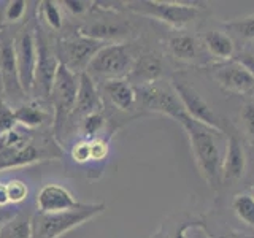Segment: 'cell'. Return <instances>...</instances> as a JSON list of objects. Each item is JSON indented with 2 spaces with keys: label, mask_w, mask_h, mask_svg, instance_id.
Returning a JSON list of instances; mask_svg holds the SVG:
<instances>
[{
  "label": "cell",
  "mask_w": 254,
  "mask_h": 238,
  "mask_svg": "<svg viewBox=\"0 0 254 238\" xmlns=\"http://www.w3.org/2000/svg\"><path fill=\"white\" fill-rule=\"evenodd\" d=\"M226 151L222 154V165H221V181L222 186L235 184L242 181L248 167V153H246L245 138L242 132L237 129L234 124L227 122L226 129Z\"/></svg>",
  "instance_id": "cell-15"
},
{
  "label": "cell",
  "mask_w": 254,
  "mask_h": 238,
  "mask_svg": "<svg viewBox=\"0 0 254 238\" xmlns=\"http://www.w3.org/2000/svg\"><path fill=\"white\" fill-rule=\"evenodd\" d=\"M105 211V203H84L81 202L76 208L58 211V213H40L32 214L30 227L32 238H61L73 229L89 222Z\"/></svg>",
  "instance_id": "cell-4"
},
{
  "label": "cell",
  "mask_w": 254,
  "mask_h": 238,
  "mask_svg": "<svg viewBox=\"0 0 254 238\" xmlns=\"http://www.w3.org/2000/svg\"><path fill=\"white\" fill-rule=\"evenodd\" d=\"M240 122L245 138L254 145V95H246L240 107Z\"/></svg>",
  "instance_id": "cell-30"
},
{
  "label": "cell",
  "mask_w": 254,
  "mask_h": 238,
  "mask_svg": "<svg viewBox=\"0 0 254 238\" xmlns=\"http://www.w3.org/2000/svg\"><path fill=\"white\" fill-rule=\"evenodd\" d=\"M203 70L222 91L237 95L254 94V76L235 59L226 62H211Z\"/></svg>",
  "instance_id": "cell-14"
},
{
  "label": "cell",
  "mask_w": 254,
  "mask_h": 238,
  "mask_svg": "<svg viewBox=\"0 0 254 238\" xmlns=\"http://www.w3.org/2000/svg\"><path fill=\"white\" fill-rule=\"evenodd\" d=\"M105 6L95 2L92 11L78 24L81 35L102 43H130L137 37V26L127 18L123 6Z\"/></svg>",
  "instance_id": "cell-2"
},
{
  "label": "cell",
  "mask_w": 254,
  "mask_h": 238,
  "mask_svg": "<svg viewBox=\"0 0 254 238\" xmlns=\"http://www.w3.org/2000/svg\"><path fill=\"white\" fill-rule=\"evenodd\" d=\"M234 59H235L237 62H240L242 65L254 76V53H253V51L242 50V51L235 53V58H234Z\"/></svg>",
  "instance_id": "cell-36"
},
{
  "label": "cell",
  "mask_w": 254,
  "mask_h": 238,
  "mask_svg": "<svg viewBox=\"0 0 254 238\" xmlns=\"http://www.w3.org/2000/svg\"><path fill=\"white\" fill-rule=\"evenodd\" d=\"M95 111H103V102H102V95L97 83L94 79L83 71L79 75V83H78V92H76V102H75V108L73 113H71L67 127L64 133H67L70 129H75L76 124L81 121V119Z\"/></svg>",
  "instance_id": "cell-18"
},
{
  "label": "cell",
  "mask_w": 254,
  "mask_h": 238,
  "mask_svg": "<svg viewBox=\"0 0 254 238\" xmlns=\"http://www.w3.org/2000/svg\"><path fill=\"white\" fill-rule=\"evenodd\" d=\"M188 238H210L208 235L205 234V230L200 226H195V227H190L188 230Z\"/></svg>",
  "instance_id": "cell-38"
},
{
  "label": "cell",
  "mask_w": 254,
  "mask_h": 238,
  "mask_svg": "<svg viewBox=\"0 0 254 238\" xmlns=\"http://www.w3.org/2000/svg\"><path fill=\"white\" fill-rule=\"evenodd\" d=\"M16 125L18 121H16L14 108L6 100H2L0 102V137L16 129Z\"/></svg>",
  "instance_id": "cell-33"
},
{
  "label": "cell",
  "mask_w": 254,
  "mask_h": 238,
  "mask_svg": "<svg viewBox=\"0 0 254 238\" xmlns=\"http://www.w3.org/2000/svg\"><path fill=\"white\" fill-rule=\"evenodd\" d=\"M70 154H71V159H73L76 164H87V162H91L89 140L79 138L78 141H75L73 146H71Z\"/></svg>",
  "instance_id": "cell-35"
},
{
  "label": "cell",
  "mask_w": 254,
  "mask_h": 238,
  "mask_svg": "<svg viewBox=\"0 0 254 238\" xmlns=\"http://www.w3.org/2000/svg\"><path fill=\"white\" fill-rule=\"evenodd\" d=\"M18 213H19L18 210H10L8 206H5V208H0V230H2L11 219H14V216Z\"/></svg>",
  "instance_id": "cell-37"
},
{
  "label": "cell",
  "mask_w": 254,
  "mask_h": 238,
  "mask_svg": "<svg viewBox=\"0 0 254 238\" xmlns=\"http://www.w3.org/2000/svg\"><path fill=\"white\" fill-rule=\"evenodd\" d=\"M14 32L16 30L0 29V75H2L3 81L5 100L13 108L19 107L21 103L29 100L19 83L14 53Z\"/></svg>",
  "instance_id": "cell-13"
},
{
  "label": "cell",
  "mask_w": 254,
  "mask_h": 238,
  "mask_svg": "<svg viewBox=\"0 0 254 238\" xmlns=\"http://www.w3.org/2000/svg\"><path fill=\"white\" fill-rule=\"evenodd\" d=\"M170 87L173 89V92L177 94L180 103L190 118L195 119L197 122L210 127V129H213L214 132H218L221 135L226 133L227 121L222 119L216 111L211 108V105L205 100L203 95L189 81H186L185 78H181L178 73H175L170 78Z\"/></svg>",
  "instance_id": "cell-10"
},
{
  "label": "cell",
  "mask_w": 254,
  "mask_h": 238,
  "mask_svg": "<svg viewBox=\"0 0 254 238\" xmlns=\"http://www.w3.org/2000/svg\"><path fill=\"white\" fill-rule=\"evenodd\" d=\"M175 122L181 125L185 130L186 137L189 140V146L192 151L194 161L202 178L208 184L213 192H219L222 187L221 181V165H222V154L218 143V132H214L210 127H206L195 119L190 118L185 108H183L177 118L173 119Z\"/></svg>",
  "instance_id": "cell-1"
},
{
  "label": "cell",
  "mask_w": 254,
  "mask_h": 238,
  "mask_svg": "<svg viewBox=\"0 0 254 238\" xmlns=\"http://www.w3.org/2000/svg\"><path fill=\"white\" fill-rule=\"evenodd\" d=\"M124 11L162 22L173 30H185L189 24L203 16L205 5L195 2H169V0H132L123 2Z\"/></svg>",
  "instance_id": "cell-3"
},
{
  "label": "cell",
  "mask_w": 254,
  "mask_h": 238,
  "mask_svg": "<svg viewBox=\"0 0 254 238\" xmlns=\"http://www.w3.org/2000/svg\"><path fill=\"white\" fill-rule=\"evenodd\" d=\"M6 192H8V198H10V203L16 205L21 203L27 198L29 189L26 186V182L21 179H11L6 182Z\"/></svg>",
  "instance_id": "cell-34"
},
{
  "label": "cell",
  "mask_w": 254,
  "mask_h": 238,
  "mask_svg": "<svg viewBox=\"0 0 254 238\" xmlns=\"http://www.w3.org/2000/svg\"><path fill=\"white\" fill-rule=\"evenodd\" d=\"M108 118L105 115V111H95L84 116L81 121L76 124V130L79 132L83 140H94L97 137H102V132L107 129Z\"/></svg>",
  "instance_id": "cell-26"
},
{
  "label": "cell",
  "mask_w": 254,
  "mask_h": 238,
  "mask_svg": "<svg viewBox=\"0 0 254 238\" xmlns=\"http://www.w3.org/2000/svg\"><path fill=\"white\" fill-rule=\"evenodd\" d=\"M8 205H10V198H8L6 184L5 182H0V208H5Z\"/></svg>",
  "instance_id": "cell-39"
},
{
  "label": "cell",
  "mask_w": 254,
  "mask_h": 238,
  "mask_svg": "<svg viewBox=\"0 0 254 238\" xmlns=\"http://www.w3.org/2000/svg\"><path fill=\"white\" fill-rule=\"evenodd\" d=\"M253 95H254V94H253Z\"/></svg>",
  "instance_id": "cell-42"
},
{
  "label": "cell",
  "mask_w": 254,
  "mask_h": 238,
  "mask_svg": "<svg viewBox=\"0 0 254 238\" xmlns=\"http://www.w3.org/2000/svg\"><path fill=\"white\" fill-rule=\"evenodd\" d=\"M78 83L79 75L73 73L65 65L59 63L50 94V105L53 110V133L61 145L64 130H65L67 122L75 108Z\"/></svg>",
  "instance_id": "cell-6"
},
{
  "label": "cell",
  "mask_w": 254,
  "mask_h": 238,
  "mask_svg": "<svg viewBox=\"0 0 254 238\" xmlns=\"http://www.w3.org/2000/svg\"><path fill=\"white\" fill-rule=\"evenodd\" d=\"M59 5L62 11L65 13V16L81 22L92 11L95 2H92V0H62V2H59Z\"/></svg>",
  "instance_id": "cell-31"
},
{
  "label": "cell",
  "mask_w": 254,
  "mask_h": 238,
  "mask_svg": "<svg viewBox=\"0 0 254 238\" xmlns=\"http://www.w3.org/2000/svg\"><path fill=\"white\" fill-rule=\"evenodd\" d=\"M35 203L37 211L40 213H58L76 208L81 202L76 200V197L67 187L50 182V184H45L38 190Z\"/></svg>",
  "instance_id": "cell-20"
},
{
  "label": "cell",
  "mask_w": 254,
  "mask_h": 238,
  "mask_svg": "<svg viewBox=\"0 0 254 238\" xmlns=\"http://www.w3.org/2000/svg\"><path fill=\"white\" fill-rule=\"evenodd\" d=\"M64 149L54 133L30 132L29 138L19 146L0 149V172L19 169L43 161H61Z\"/></svg>",
  "instance_id": "cell-5"
},
{
  "label": "cell",
  "mask_w": 254,
  "mask_h": 238,
  "mask_svg": "<svg viewBox=\"0 0 254 238\" xmlns=\"http://www.w3.org/2000/svg\"><path fill=\"white\" fill-rule=\"evenodd\" d=\"M58 37L43 29L35 19V42H37V65H35V84L32 99L50 105V94L54 83L56 71L59 68V59L56 53ZM51 107V105H50Z\"/></svg>",
  "instance_id": "cell-8"
},
{
  "label": "cell",
  "mask_w": 254,
  "mask_h": 238,
  "mask_svg": "<svg viewBox=\"0 0 254 238\" xmlns=\"http://www.w3.org/2000/svg\"><path fill=\"white\" fill-rule=\"evenodd\" d=\"M34 2L26 0H8L0 3V29L18 30L32 18H35V6H30Z\"/></svg>",
  "instance_id": "cell-23"
},
{
  "label": "cell",
  "mask_w": 254,
  "mask_h": 238,
  "mask_svg": "<svg viewBox=\"0 0 254 238\" xmlns=\"http://www.w3.org/2000/svg\"><path fill=\"white\" fill-rule=\"evenodd\" d=\"M203 216H198L190 211H177L172 213L161 222L154 234L149 238H188V230L190 227L200 226Z\"/></svg>",
  "instance_id": "cell-22"
},
{
  "label": "cell",
  "mask_w": 254,
  "mask_h": 238,
  "mask_svg": "<svg viewBox=\"0 0 254 238\" xmlns=\"http://www.w3.org/2000/svg\"><path fill=\"white\" fill-rule=\"evenodd\" d=\"M116 132H110L107 137L102 135L94 140H89V151H91V162H103L110 154V140L113 138Z\"/></svg>",
  "instance_id": "cell-32"
},
{
  "label": "cell",
  "mask_w": 254,
  "mask_h": 238,
  "mask_svg": "<svg viewBox=\"0 0 254 238\" xmlns=\"http://www.w3.org/2000/svg\"><path fill=\"white\" fill-rule=\"evenodd\" d=\"M232 211L238 221H242L245 226L254 229V198L250 192H238L232 197Z\"/></svg>",
  "instance_id": "cell-27"
},
{
  "label": "cell",
  "mask_w": 254,
  "mask_h": 238,
  "mask_svg": "<svg viewBox=\"0 0 254 238\" xmlns=\"http://www.w3.org/2000/svg\"><path fill=\"white\" fill-rule=\"evenodd\" d=\"M202 229L205 230V234L210 238H254V235L242 232L230 226L222 224V222L211 219L208 216H203L202 221Z\"/></svg>",
  "instance_id": "cell-29"
},
{
  "label": "cell",
  "mask_w": 254,
  "mask_h": 238,
  "mask_svg": "<svg viewBox=\"0 0 254 238\" xmlns=\"http://www.w3.org/2000/svg\"><path fill=\"white\" fill-rule=\"evenodd\" d=\"M165 75V60L164 54L154 48H141L135 53V60L130 75L127 79L135 86H148L161 83Z\"/></svg>",
  "instance_id": "cell-16"
},
{
  "label": "cell",
  "mask_w": 254,
  "mask_h": 238,
  "mask_svg": "<svg viewBox=\"0 0 254 238\" xmlns=\"http://www.w3.org/2000/svg\"><path fill=\"white\" fill-rule=\"evenodd\" d=\"M103 111L107 118H111L113 113L127 116L129 121L141 115L138 107V95L135 87L129 79H111L99 84Z\"/></svg>",
  "instance_id": "cell-12"
},
{
  "label": "cell",
  "mask_w": 254,
  "mask_h": 238,
  "mask_svg": "<svg viewBox=\"0 0 254 238\" xmlns=\"http://www.w3.org/2000/svg\"><path fill=\"white\" fill-rule=\"evenodd\" d=\"M32 214L26 211H19L8 224L0 230V238H32L30 227Z\"/></svg>",
  "instance_id": "cell-28"
},
{
  "label": "cell",
  "mask_w": 254,
  "mask_h": 238,
  "mask_svg": "<svg viewBox=\"0 0 254 238\" xmlns=\"http://www.w3.org/2000/svg\"><path fill=\"white\" fill-rule=\"evenodd\" d=\"M133 60L135 53L130 43H110L94 56L86 73L97 86L111 79H126L132 71Z\"/></svg>",
  "instance_id": "cell-7"
},
{
  "label": "cell",
  "mask_w": 254,
  "mask_h": 238,
  "mask_svg": "<svg viewBox=\"0 0 254 238\" xmlns=\"http://www.w3.org/2000/svg\"><path fill=\"white\" fill-rule=\"evenodd\" d=\"M219 26L234 38V42L238 40L245 45H254V14L221 21Z\"/></svg>",
  "instance_id": "cell-25"
},
{
  "label": "cell",
  "mask_w": 254,
  "mask_h": 238,
  "mask_svg": "<svg viewBox=\"0 0 254 238\" xmlns=\"http://www.w3.org/2000/svg\"><path fill=\"white\" fill-rule=\"evenodd\" d=\"M5 100V94H3V81H2V75H0V102Z\"/></svg>",
  "instance_id": "cell-40"
},
{
  "label": "cell",
  "mask_w": 254,
  "mask_h": 238,
  "mask_svg": "<svg viewBox=\"0 0 254 238\" xmlns=\"http://www.w3.org/2000/svg\"><path fill=\"white\" fill-rule=\"evenodd\" d=\"M35 19L43 29L51 32L56 37L65 32V13L62 11L59 2H54V0L37 2Z\"/></svg>",
  "instance_id": "cell-24"
},
{
  "label": "cell",
  "mask_w": 254,
  "mask_h": 238,
  "mask_svg": "<svg viewBox=\"0 0 254 238\" xmlns=\"http://www.w3.org/2000/svg\"><path fill=\"white\" fill-rule=\"evenodd\" d=\"M198 40L211 62H226L235 58V42L224 29H205L198 34Z\"/></svg>",
  "instance_id": "cell-21"
},
{
  "label": "cell",
  "mask_w": 254,
  "mask_h": 238,
  "mask_svg": "<svg viewBox=\"0 0 254 238\" xmlns=\"http://www.w3.org/2000/svg\"><path fill=\"white\" fill-rule=\"evenodd\" d=\"M48 103L29 99L14 108L16 121L29 130H53V110Z\"/></svg>",
  "instance_id": "cell-19"
},
{
  "label": "cell",
  "mask_w": 254,
  "mask_h": 238,
  "mask_svg": "<svg viewBox=\"0 0 254 238\" xmlns=\"http://www.w3.org/2000/svg\"><path fill=\"white\" fill-rule=\"evenodd\" d=\"M250 194H251V195H253V198H254V186H251V187H250Z\"/></svg>",
  "instance_id": "cell-41"
},
{
  "label": "cell",
  "mask_w": 254,
  "mask_h": 238,
  "mask_svg": "<svg viewBox=\"0 0 254 238\" xmlns=\"http://www.w3.org/2000/svg\"><path fill=\"white\" fill-rule=\"evenodd\" d=\"M14 53L18 65L19 83L27 99L34 95L35 65H37V42H35V18L14 32Z\"/></svg>",
  "instance_id": "cell-11"
},
{
  "label": "cell",
  "mask_w": 254,
  "mask_h": 238,
  "mask_svg": "<svg viewBox=\"0 0 254 238\" xmlns=\"http://www.w3.org/2000/svg\"><path fill=\"white\" fill-rule=\"evenodd\" d=\"M107 43L81 35L78 29L73 27L58 37V40H56V53H58L59 63L65 65L73 73L81 75L89 67L94 56Z\"/></svg>",
  "instance_id": "cell-9"
},
{
  "label": "cell",
  "mask_w": 254,
  "mask_h": 238,
  "mask_svg": "<svg viewBox=\"0 0 254 238\" xmlns=\"http://www.w3.org/2000/svg\"><path fill=\"white\" fill-rule=\"evenodd\" d=\"M167 54L181 63V65H206L203 62V46L198 37L189 34L186 30H175V34L169 35L165 40Z\"/></svg>",
  "instance_id": "cell-17"
}]
</instances>
